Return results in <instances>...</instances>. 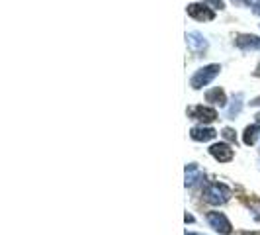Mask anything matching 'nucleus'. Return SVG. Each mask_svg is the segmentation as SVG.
<instances>
[{"label":"nucleus","mask_w":260,"mask_h":235,"mask_svg":"<svg viewBox=\"0 0 260 235\" xmlns=\"http://www.w3.org/2000/svg\"><path fill=\"white\" fill-rule=\"evenodd\" d=\"M219 71H221V67L219 65H208V67H204V69H200L194 77H192V89L208 86L209 82L219 75Z\"/></svg>","instance_id":"1"},{"label":"nucleus","mask_w":260,"mask_h":235,"mask_svg":"<svg viewBox=\"0 0 260 235\" xmlns=\"http://www.w3.org/2000/svg\"><path fill=\"white\" fill-rule=\"evenodd\" d=\"M208 222H209V225L215 229V231H219V233H223V235L231 233V222H229V220L223 216L221 212H209Z\"/></svg>","instance_id":"2"},{"label":"nucleus","mask_w":260,"mask_h":235,"mask_svg":"<svg viewBox=\"0 0 260 235\" xmlns=\"http://www.w3.org/2000/svg\"><path fill=\"white\" fill-rule=\"evenodd\" d=\"M206 200L209 204H215V206L223 204V202L229 200V190L225 186H219V184H211L206 188Z\"/></svg>","instance_id":"3"},{"label":"nucleus","mask_w":260,"mask_h":235,"mask_svg":"<svg viewBox=\"0 0 260 235\" xmlns=\"http://www.w3.org/2000/svg\"><path fill=\"white\" fill-rule=\"evenodd\" d=\"M188 14L196 18V20H202V22H209V20H213L215 18V12L206 6V4H190L188 6Z\"/></svg>","instance_id":"4"},{"label":"nucleus","mask_w":260,"mask_h":235,"mask_svg":"<svg viewBox=\"0 0 260 235\" xmlns=\"http://www.w3.org/2000/svg\"><path fill=\"white\" fill-rule=\"evenodd\" d=\"M209 153H211V157H215L217 161H221V163H229V161L233 159V149L227 143L211 145V147H209Z\"/></svg>","instance_id":"5"},{"label":"nucleus","mask_w":260,"mask_h":235,"mask_svg":"<svg viewBox=\"0 0 260 235\" xmlns=\"http://www.w3.org/2000/svg\"><path fill=\"white\" fill-rule=\"evenodd\" d=\"M235 43H237V47L247 49V51L248 49H260V38H256V36H248V34L237 36Z\"/></svg>","instance_id":"6"},{"label":"nucleus","mask_w":260,"mask_h":235,"mask_svg":"<svg viewBox=\"0 0 260 235\" xmlns=\"http://www.w3.org/2000/svg\"><path fill=\"white\" fill-rule=\"evenodd\" d=\"M192 116L196 120H200V122H213L215 118H217V112L213 110V108H208V106H196L194 110H192Z\"/></svg>","instance_id":"7"},{"label":"nucleus","mask_w":260,"mask_h":235,"mask_svg":"<svg viewBox=\"0 0 260 235\" xmlns=\"http://www.w3.org/2000/svg\"><path fill=\"white\" fill-rule=\"evenodd\" d=\"M186 39H188V45H190L194 51H200V49H206V47H208V41H206V38H204L202 34H198V32L188 34V36H186Z\"/></svg>","instance_id":"8"},{"label":"nucleus","mask_w":260,"mask_h":235,"mask_svg":"<svg viewBox=\"0 0 260 235\" xmlns=\"http://www.w3.org/2000/svg\"><path fill=\"white\" fill-rule=\"evenodd\" d=\"M190 135H192V139H196V141H209V139H213L217 135V131L211 130V128H194Z\"/></svg>","instance_id":"9"},{"label":"nucleus","mask_w":260,"mask_h":235,"mask_svg":"<svg viewBox=\"0 0 260 235\" xmlns=\"http://www.w3.org/2000/svg\"><path fill=\"white\" fill-rule=\"evenodd\" d=\"M206 100H208V102H213V104H219V106L227 104L225 92H223L221 89H213V91H209L208 94H206Z\"/></svg>","instance_id":"10"},{"label":"nucleus","mask_w":260,"mask_h":235,"mask_svg":"<svg viewBox=\"0 0 260 235\" xmlns=\"http://www.w3.org/2000/svg\"><path fill=\"white\" fill-rule=\"evenodd\" d=\"M256 139H258V124H254V126H248L245 133H243V141L245 145H254L256 143Z\"/></svg>","instance_id":"11"},{"label":"nucleus","mask_w":260,"mask_h":235,"mask_svg":"<svg viewBox=\"0 0 260 235\" xmlns=\"http://www.w3.org/2000/svg\"><path fill=\"white\" fill-rule=\"evenodd\" d=\"M198 179H202V172L198 170V167H194V165L186 167V186L198 183Z\"/></svg>","instance_id":"12"},{"label":"nucleus","mask_w":260,"mask_h":235,"mask_svg":"<svg viewBox=\"0 0 260 235\" xmlns=\"http://www.w3.org/2000/svg\"><path fill=\"white\" fill-rule=\"evenodd\" d=\"M206 4H209V8H215V10H221L225 8V4H223V0H204Z\"/></svg>","instance_id":"13"},{"label":"nucleus","mask_w":260,"mask_h":235,"mask_svg":"<svg viewBox=\"0 0 260 235\" xmlns=\"http://www.w3.org/2000/svg\"><path fill=\"white\" fill-rule=\"evenodd\" d=\"M223 137H225V139H229V141H233V139H235V131L231 130V128H225V130H223Z\"/></svg>","instance_id":"14"},{"label":"nucleus","mask_w":260,"mask_h":235,"mask_svg":"<svg viewBox=\"0 0 260 235\" xmlns=\"http://www.w3.org/2000/svg\"><path fill=\"white\" fill-rule=\"evenodd\" d=\"M250 104H252V106H260V96H258V98H254Z\"/></svg>","instance_id":"15"},{"label":"nucleus","mask_w":260,"mask_h":235,"mask_svg":"<svg viewBox=\"0 0 260 235\" xmlns=\"http://www.w3.org/2000/svg\"><path fill=\"white\" fill-rule=\"evenodd\" d=\"M241 235H260L258 231H250V233H248V231H245V233H241Z\"/></svg>","instance_id":"16"},{"label":"nucleus","mask_w":260,"mask_h":235,"mask_svg":"<svg viewBox=\"0 0 260 235\" xmlns=\"http://www.w3.org/2000/svg\"><path fill=\"white\" fill-rule=\"evenodd\" d=\"M247 2H250V4H260V0H247Z\"/></svg>","instance_id":"17"},{"label":"nucleus","mask_w":260,"mask_h":235,"mask_svg":"<svg viewBox=\"0 0 260 235\" xmlns=\"http://www.w3.org/2000/svg\"><path fill=\"white\" fill-rule=\"evenodd\" d=\"M254 12L260 14V4H256V8H254Z\"/></svg>","instance_id":"18"},{"label":"nucleus","mask_w":260,"mask_h":235,"mask_svg":"<svg viewBox=\"0 0 260 235\" xmlns=\"http://www.w3.org/2000/svg\"><path fill=\"white\" fill-rule=\"evenodd\" d=\"M256 124L260 126V114H256Z\"/></svg>","instance_id":"19"},{"label":"nucleus","mask_w":260,"mask_h":235,"mask_svg":"<svg viewBox=\"0 0 260 235\" xmlns=\"http://www.w3.org/2000/svg\"><path fill=\"white\" fill-rule=\"evenodd\" d=\"M186 235H196V233H186Z\"/></svg>","instance_id":"20"}]
</instances>
